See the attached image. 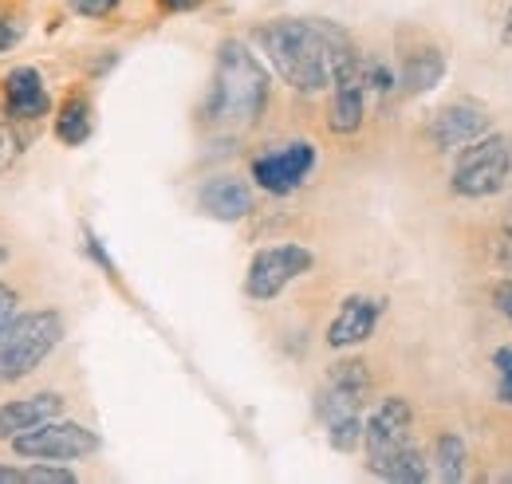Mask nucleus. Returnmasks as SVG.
Returning <instances> with one entry per match:
<instances>
[{
	"mask_svg": "<svg viewBox=\"0 0 512 484\" xmlns=\"http://www.w3.org/2000/svg\"><path fill=\"white\" fill-rule=\"evenodd\" d=\"M256 48L268 56L272 71L300 95H316L331 87L335 56L351 44V36L331 20H296L280 16L253 32Z\"/></svg>",
	"mask_w": 512,
	"mask_h": 484,
	"instance_id": "obj_1",
	"label": "nucleus"
},
{
	"mask_svg": "<svg viewBox=\"0 0 512 484\" xmlns=\"http://www.w3.org/2000/svg\"><path fill=\"white\" fill-rule=\"evenodd\" d=\"M272 99V79L264 71V63L256 60V52L245 40H221L217 63H213V79H209V95L201 103V119L213 130H253L264 119Z\"/></svg>",
	"mask_w": 512,
	"mask_h": 484,
	"instance_id": "obj_2",
	"label": "nucleus"
},
{
	"mask_svg": "<svg viewBox=\"0 0 512 484\" xmlns=\"http://www.w3.org/2000/svg\"><path fill=\"white\" fill-rule=\"evenodd\" d=\"M367 398H371V370L363 359H339L327 370L320 394H316V414L327 429V445L335 453H355L363 445Z\"/></svg>",
	"mask_w": 512,
	"mask_h": 484,
	"instance_id": "obj_3",
	"label": "nucleus"
},
{
	"mask_svg": "<svg viewBox=\"0 0 512 484\" xmlns=\"http://www.w3.org/2000/svg\"><path fill=\"white\" fill-rule=\"evenodd\" d=\"M60 343H64V315L56 307L12 315V323L0 331V386L36 374Z\"/></svg>",
	"mask_w": 512,
	"mask_h": 484,
	"instance_id": "obj_4",
	"label": "nucleus"
},
{
	"mask_svg": "<svg viewBox=\"0 0 512 484\" xmlns=\"http://www.w3.org/2000/svg\"><path fill=\"white\" fill-rule=\"evenodd\" d=\"M512 178V138L509 134H481L473 138L469 146L457 150V162H453V178L449 189L465 201H485V197H497Z\"/></svg>",
	"mask_w": 512,
	"mask_h": 484,
	"instance_id": "obj_5",
	"label": "nucleus"
},
{
	"mask_svg": "<svg viewBox=\"0 0 512 484\" xmlns=\"http://www.w3.org/2000/svg\"><path fill=\"white\" fill-rule=\"evenodd\" d=\"M316 268V252L304 244H268L249 260L245 272V296L253 303H272L288 284L308 276Z\"/></svg>",
	"mask_w": 512,
	"mask_h": 484,
	"instance_id": "obj_6",
	"label": "nucleus"
},
{
	"mask_svg": "<svg viewBox=\"0 0 512 484\" xmlns=\"http://www.w3.org/2000/svg\"><path fill=\"white\" fill-rule=\"evenodd\" d=\"M99 433L87 429L79 422H64V418H48L28 433H16L12 437V453L16 457H28V461H83L91 453H99Z\"/></svg>",
	"mask_w": 512,
	"mask_h": 484,
	"instance_id": "obj_7",
	"label": "nucleus"
},
{
	"mask_svg": "<svg viewBox=\"0 0 512 484\" xmlns=\"http://www.w3.org/2000/svg\"><path fill=\"white\" fill-rule=\"evenodd\" d=\"M367 119V63L359 56L355 40L335 56L331 67V111L327 126L331 134H359V126Z\"/></svg>",
	"mask_w": 512,
	"mask_h": 484,
	"instance_id": "obj_8",
	"label": "nucleus"
},
{
	"mask_svg": "<svg viewBox=\"0 0 512 484\" xmlns=\"http://www.w3.org/2000/svg\"><path fill=\"white\" fill-rule=\"evenodd\" d=\"M410 441H414V410H410V402L402 394H390V398H383L371 410V418L363 425L367 469L379 477L386 465H390V457L402 453Z\"/></svg>",
	"mask_w": 512,
	"mask_h": 484,
	"instance_id": "obj_9",
	"label": "nucleus"
},
{
	"mask_svg": "<svg viewBox=\"0 0 512 484\" xmlns=\"http://www.w3.org/2000/svg\"><path fill=\"white\" fill-rule=\"evenodd\" d=\"M316 146L308 138H296V142H284L280 150H268V154H256L253 158V182L272 193V197H288L296 193L300 185L312 178L316 170Z\"/></svg>",
	"mask_w": 512,
	"mask_h": 484,
	"instance_id": "obj_10",
	"label": "nucleus"
},
{
	"mask_svg": "<svg viewBox=\"0 0 512 484\" xmlns=\"http://www.w3.org/2000/svg\"><path fill=\"white\" fill-rule=\"evenodd\" d=\"M489 130V111H485V103H477V99H457V103H446L434 122H430V142H434V150H461V146H469L473 138H481Z\"/></svg>",
	"mask_w": 512,
	"mask_h": 484,
	"instance_id": "obj_11",
	"label": "nucleus"
},
{
	"mask_svg": "<svg viewBox=\"0 0 512 484\" xmlns=\"http://www.w3.org/2000/svg\"><path fill=\"white\" fill-rule=\"evenodd\" d=\"M379 319H383V300L363 296V292L347 296V300L339 303L335 319L327 323V347H331V351H347V347L367 343V339L375 335Z\"/></svg>",
	"mask_w": 512,
	"mask_h": 484,
	"instance_id": "obj_12",
	"label": "nucleus"
},
{
	"mask_svg": "<svg viewBox=\"0 0 512 484\" xmlns=\"http://www.w3.org/2000/svg\"><path fill=\"white\" fill-rule=\"evenodd\" d=\"M52 115V95L44 87V75L36 67H12L4 75V119L36 122Z\"/></svg>",
	"mask_w": 512,
	"mask_h": 484,
	"instance_id": "obj_13",
	"label": "nucleus"
},
{
	"mask_svg": "<svg viewBox=\"0 0 512 484\" xmlns=\"http://www.w3.org/2000/svg\"><path fill=\"white\" fill-rule=\"evenodd\" d=\"M197 209L205 217H213V221H225V225L245 221L253 213V189H249V182H241L233 174H217V178L201 182V189H197Z\"/></svg>",
	"mask_w": 512,
	"mask_h": 484,
	"instance_id": "obj_14",
	"label": "nucleus"
},
{
	"mask_svg": "<svg viewBox=\"0 0 512 484\" xmlns=\"http://www.w3.org/2000/svg\"><path fill=\"white\" fill-rule=\"evenodd\" d=\"M64 414V394L44 390V394H28V398H12L8 406H0V441H12L16 433H28L48 418Z\"/></svg>",
	"mask_w": 512,
	"mask_h": 484,
	"instance_id": "obj_15",
	"label": "nucleus"
},
{
	"mask_svg": "<svg viewBox=\"0 0 512 484\" xmlns=\"http://www.w3.org/2000/svg\"><path fill=\"white\" fill-rule=\"evenodd\" d=\"M446 79V56L438 48H414L402 56V67H398V95L414 99V95H426L434 91L438 83Z\"/></svg>",
	"mask_w": 512,
	"mask_h": 484,
	"instance_id": "obj_16",
	"label": "nucleus"
},
{
	"mask_svg": "<svg viewBox=\"0 0 512 484\" xmlns=\"http://www.w3.org/2000/svg\"><path fill=\"white\" fill-rule=\"evenodd\" d=\"M91 126H95L91 122V103L83 95H67L60 111H56V138L64 146H83L91 138Z\"/></svg>",
	"mask_w": 512,
	"mask_h": 484,
	"instance_id": "obj_17",
	"label": "nucleus"
},
{
	"mask_svg": "<svg viewBox=\"0 0 512 484\" xmlns=\"http://www.w3.org/2000/svg\"><path fill=\"white\" fill-rule=\"evenodd\" d=\"M79 477L60 461H32V465H0V484H75Z\"/></svg>",
	"mask_w": 512,
	"mask_h": 484,
	"instance_id": "obj_18",
	"label": "nucleus"
},
{
	"mask_svg": "<svg viewBox=\"0 0 512 484\" xmlns=\"http://www.w3.org/2000/svg\"><path fill=\"white\" fill-rule=\"evenodd\" d=\"M379 477L394 484H422V481H430V461H426V453L410 441L402 453L390 457V465H386Z\"/></svg>",
	"mask_w": 512,
	"mask_h": 484,
	"instance_id": "obj_19",
	"label": "nucleus"
},
{
	"mask_svg": "<svg viewBox=\"0 0 512 484\" xmlns=\"http://www.w3.org/2000/svg\"><path fill=\"white\" fill-rule=\"evenodd\" d=\"M434 469H438V477L449 484L465 481L469 449H465V441H461L457 433H442V437H438V445H434Z\"/></svg>",
	"mask_w": 512,
	"mask_h": 484,
	"instance_id": "obj_20",
	"label": "nucleus"
},
{
	"mask_svg": "<svg viewBox=\"0 0 512 484\" xmlns=\"http://www.w3.org/2000/svg\"><path fill=\"white\" fill-rule=\"evenodd\" d=\"M493 366H497V398L512 406V347H501L493 355Z\"/></svg>",
	"mask_w": 512,
	"mask_h": 484,
	"instance_id": "obj_21",
	"label": "nucleus"
},
{
	"mask_svg": "<svg viewBox=\"0 0 512 484\" xmlns=\"http://www.w3.org/2000/svg\"><path fill=\"white\" fill-rule=\"evenodd\" d=\"M20 150H24V146H20V134H16L8 122H0V174L12 170V162L20 158Z\"/></svg>",
	"mask_w": 512,
	"mask_h": 484,
	"instance_id": "obj_22",
	"label": "nucleus"
},
{
	"mask_svg": "<svg viewBox=\"0 0 512 484\" xmlns=\"http://www.w3.org/2000/svg\"><path fill=\"white\" fill-rule=\"evenodd\" d=\"M119 4H123V0H71V12H75V16H87V20H103V16H111Z\"/></svg>",
	"mask_w": 512,
	"mask_h": 484,
	"instance_id": "obj_23",
	"label": "nucleus"
},
{
	"mask_svg": "<svg viewBox=\"0 0 512 484\" xmlns=\"http://www.w3.org/2000/svg\"><path fill=\"white\" fill-rule=\"evenodd\" d=\"M24 40V20L20 16H0V52H12Z\"/></svg>",
	"mask_w": 512,
	"mask_h": 484,
	"instance_id": "obj_24",
	"label": "nucleus"
},
{
	"mask_svg": "<svg viewBox=\"0 0 512 484\" xmlns=\"http://www.w3.org/2000/svg\"><path fill=\"white\" fill-rule=\"evenodd\" d=\"M16 303H20V296H16V288H8V284H0V331L12 323V315H16Z\"/></svg>",
	"mask_w": 512,
	"mask_h": 484,
	"instance_id": "obj_25",
	"label": "nucleus"
},
{
	"mask_svg": "<svg viewBox=\"0 0 512 484\" xmlns=\"http://www.w3.org/2000/svg\"><path fill=\"white\" fill-rule=\"evenodd\" d=\"M493 303H497V311L512 323V280H501V284L493 288Z\"/></svg>",
	"mask_w": 512,
	"mask_h": 484,
	"instance_id": "obj_26",
	"label": "nucleus"
},
{
	"mask_svg": "<svg viewBox=\"0 0 512 484\" xmlns=\"http://www.w3.org/2000/svg\"><path fill=\"white\" fill-rule=\"evenodd\" d=\"M205 0H158V8L162 12H193V8H201Z\"/></svg>",
	"mask_w": 512,
	"mask_h": 484,
	"instance_id": "obj_27",
	"label": "nucleus"
},
{
	"mask_svg": "<svg viewBox=\"0 0 512 484\" xmlns=\"http://www.w3.org/2000/svg\"><path fill=\"white\" fill-rule=\"evenodd\" d=\"M501 40L512 48V4H509V16H505V28H501Z\"/></svg>",
	"mask_w": 512,
	"mask_h": 484,
	"instance_id": "obj_28",
	"label": "nucleus"
}]
</instances>
